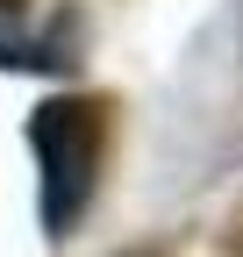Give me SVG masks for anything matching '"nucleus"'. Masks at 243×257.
<instances>
[{
  "mask_svg": "<svg viewBox=\"0 0 243 257\" xmlns=\"http://www.w3.org/2000/svg\"><path fill=\"white\" fill-rule=\"evenodd\" d=\"M29 143H36V165H43V229L57 236L93 200L107 121H100L93 100H43L36 121H29Z\"/></svg>",
  "mask_w": 243,
  "mask_h": 257,
  "instance_id": "f257e3e1",
  "label": "nucleus"
}]
</instances>
